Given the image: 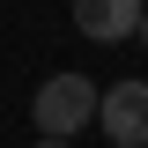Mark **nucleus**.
I'll list each match as a JSON object with an SVG mask.
<instances>
[{"label":"nucleus","mask_w":148,"mask_h":148,"mask_svg":"<svg viewBox=\"0 0 148 148\" xmlns=\"http://www.w3.org/2000/svg\"><path fill=\"white\" fill-rule=\"evenodd\" d=\"M30 119H37V133H59V141L89 133L96 126V82H89V74H52V82L37 89Z\"/></svg>","instance_id":"f257e3e1"},{"label":"nucleus","mask_w":148,"mask_h":148,"mask_svg":"<svg viewBox=\"0 0 148 148\" xmlns=\"http://www.w3.org/2000/svg\"><path fill=\"white\" fill-rule=\"evenodd\" d=\"M96 126L119 148L148 141V82H119V89H96Z\"/></svg>","instance_id":"f03ea898"},{"label":"nucleus","mask_w":148,"mask_h":148,"mask_svg":"<svg viewBox=\"0 0 148 148\" xmlns=\"http://www.w3.org/2000/svg\"><path fill=\"white\" fill-rule=\"evenodd\" d=\"M141 8L148 0H74V30L96 37V45H119V37L141 30Z\"/></svg>","instance_id":"7ed1b4c3"},{"label":"nucleus","mask_w":148,"mask_h":148,"mask_svg":"<svg viewBox=\"0 0 148 148\" xmlns=\"http://www.w3.org/2000/svg\"><path fill=\"white\" fill-rule=\"evenodd\" d=\"M37 148H74V141H59V133H37Z\"/></svg>","instance_id":"20e7f679"},{"label":"nucleus","mask_w":148,"mask_h":148,"mask_svg":"<svg viewBox=\"0 0 148 148\" xmlns=\"http://www.w3.org/2000/svg\"><path fill=\"white\" fill-rule=\"evenodd\" d=\"M133 37H141V45H148V8H141V30H133Z\"/></svg>","instance_id":"39448f33"},{"label":"nucleus","mask_w":148,"mask_h":148,"mask_svg":"<svg viewBox=\"0 0 148 148\" xmlns=\"http://www.w3.org/2000/svg\"><path fill=\"white\" fill-rule=\"evenodd\" d=\"M111 148H119V141H111Z\"/></svg>","instance_id":"423d86ee"},{"label":"nucleus","mask_w":148,"mask_h":148,"mask_svg":"<svg viewBox=\"0 0 148 148\" xmlns=\"http://www.w3.org/2000/svg\"><path fill=\"white\" fill-rule=\"evenodd\" d=\"M141 148H148V141H141Z\"/></svg>","instance_id":"0eeeda50"}]
</instances>
